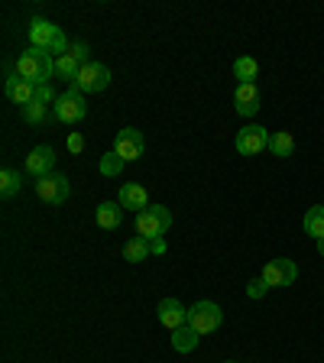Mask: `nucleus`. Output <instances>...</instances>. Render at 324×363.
Listing matches in <instances>:
<instances>
[{"mask_svg": "<svg viewBox=\"0 0 324 363\" xmlns=\"http://www.w3.org/2000/svg\"><path fill=\"white\" fill-rule=\"evenodd\" d=\"M150 253H152V243L140 234L123 243V259H130V263H143V259H150Z\"/></svg>", "mask_w": 324, "mask_h": 363, "instance_id": "obj_18", "label": "nucleus"}, {"mask_svg": "<svg viewBox=\"0 0 324 363\" xmlns=\"http://www.w3.org/2000/svg\"><path fill=\"white\" fill-rule=\"evenodd\" d=\"M4 91H7V98L13 101V104H20V107L33 104V98H36V84H30V82H26V78H20V75L7 78V84H4Z\"/></svg>", "mask_w": 324, "mask_h": 363, "instance_id": "obj_15", "label": "nucleus"}, {"mask_svg": "<svg viewBox=\"0 0 324 363\" xmlns=\"http://www.w3.org/2000/svg\"><path fill=\"white\" fill-rule=\"evenodd\" d=\"M234 107L240 117H253L259 111V91H257V82L253 84H237L234 88Z\"/></svg>", "mask_w": 324, "mask_h": 363, "instance_id": "obj_14", "label": "nucleus"}, {"mask_svg": "<svg viewBox=\"0 0 324 363\" xmlns=\"http://www.w3.org/2000/svg\"><path fill=\"white\" fill-rule=\"evenodd\" d=\"M143 150H146V140H143V133H140V130L123 127L121 133L113 136V152H117L123 162H136V159L143 156Z\"/></svg>", "mask_w": 324, "mask_h": 363, "instance_id": "obj_8", "label": "nucleus"}, {"mask_svg": "<svg viewBox=\"0 0 324 363\" xmlns=\"http://www.w3.org/2000/svg\"><path fill=\"white\" fill-rule=\"evenodd\" d=\"M266 292H269V286H266V279H263V276H257V279H253V282H250V286H247V295H250V298H253V302H257V298H263Z\"/></svg>", "mask_w": 324, "mask_h": 363, "instance_id": "obj_26", "label": "nucleus"}, {"mask_svg": "<svg viewBox=\"0 0 324 363\" xmlns=\"http://www.w3.org/2000/svg\"><path fill=\"white\" fill-rule=\"evenodd\" d=\"M305 234H311L315 240H324V204H315L305 211Z\"/></svg>", "mask_w": 324, "mask_h": 363, "instance_id": "obj_21", "label": "nucleus"}, {"mask_svg": "<svg viewBox=\"0 0 324 363\" xmlns=\"http://www.w3.org/2000/svg\"><path fill=\"white\" fill-rule=\"evenodd\" d=\"M259 75V62L253 59V55H240V59L234 62V78L237 84H253V78Z\"/></svg>", "mask_w": 324, "mask_h": 363, "instance_id": "obj_19", "label": "nucleus"}, {"mask_svg": "<svg viewBox=\"0 0 324 363\" xmlns=\"http://www.w3.org/2000/svg\"><path fill=\"white\" fill-rule=\"evenodd\" d=\"M36 195L43 198L45 204H65L68 195H72V182L62 172H49L45 179L36 182Z\"/></svg>", "mask_w": 324, "mask_h": 363, "instance_id": "obj_6", "label": "nucleus"}, {"mask_svg": "<svg viewBox=\"0 0 324 363\" xmlns=\"http://www.w3.org/2000/svg\"><path fill=\"white\" fill-rule=\"evenodd\" d=\"M295 150V136L289 133V130H276V133L269 136V152L279 159H289Z\"/></svg>", "mask_w": 324, "mask_h": 363, "instance_id": "obj_20", "label": "nucleus"}, {"mask_svg": "<svg viewBox=\"0 0 324 363\" xmlns=\"http://www.w3.org/2000/svg\"><path fill=\"white\" fill-rule=\"evenodd\" d=\"M84 113H88V104H84V94L78 88H68L52 107V117L59 123H78L84 121Z\"/></svg>", "mask_w": 324, "mask_h": 363, "instance_id": "obj_3", "label": "nucleus"}, {"mask_svg": "<svg viewBox=\"0 0 324 363\" xmlns=\"http://www.w3.org/2000/svg\"><path fill=\"white\" fill-rule=\"evenodd\" d=\"M33 101H39V104H45V107L52 104V101H55L52 84H43V88H36V98H33Z\"/></svg>", "mask_w": 324, "mask_h": 363, "instance_id": "obj_27", "label": "nucleus"}, {"mask_svg": "<svg viewBox=\"0 0 324 363\" xmlns=\"http://www.w3.org/2000/svg\"><path fill=\"white\" fill-rule=\"evenodd\" d=\"M59 36H62V30L55 23H49V20L30 23V45H36V49H52V45L59 43Z\"/></svg>", "mask_w": 324, "mask_h": 363, "instance_id": "obj_12", "label": "nucleus"}, {"mask_svg": "<svg viewBox=\"0 0 324 363\" xmlns=\"http://www.w3.org/2000/svg\"><path fill=\"white\" fill-rule=\"evenodd\" d=\"M318 253H321V257H324V240H318Z\"/></svg>", "mask_w": 324, "mask_h": 363, "instance_id": "obj_30", "label": "nucleus"}, {"mask_svg": "<svg viewBox=\"0 0 324 363\" xmlns=\"http://www.w3.org/2000/svg\"><path fill=\"white\" fill-rule=\"evenodd\" d=\"M220 321H224V311H220L218 302H195V305L189 308V325L195 328L198 334L218 331Z\"/></svg>", "mask_w": 324, "mask_h": 363, "instance_id": "obj_4", "label": "nucleus"}, {"mask_svg": "<svg viewBox=\"0 0 324 363\" xmlns=\"http://www.w3.org/2000/svg\"><path fill=\"white\" fill-rule=\"evenodd\" d=\"M94 218H98V227H104V230H117V227L123 224L121 201H101L98 211H94Z\"/></svg>", "mask_w": 324, "mask_h": 363, "instance_id": "obj_16", "label": "nucleus"}, {"mask_svg": "<svg viewBox=\"0 0 324 363\" xmlns=\"http://www.w3.org/2000/svg\"><path fill=\"white\" fill-rule=\"evenodd\" d=\"M20 185H23V179L16 169H4V172H0V195L4 198H13L16 191H20Z\"/></svg>", "mask_w": 324, "mask_h": 363, "instance_id": "obj_23", "label": "nucleus"}, {"mask_svg": "<svg viewBox=\"0 0 324 363\" xmlns=\"http://www.w3.org/2000/svg\"><path fill=\"white\" fill-rule=\"evenodd\" d=\"M23 117H26V123H43L45 121V104H39V101L26 104L23 107Z\"/></svg>", "mask_w": 324, "mask_h": 363, "instance_id": "obj_25", "label": "nucleus"}, {"mask_svg": "<svg viewBox=\"0 0 324 363\" xmlns=\"http://www.w3.org/2000/svg\"><path fill=\"white\" fill-rule=\"evenodd\" d=\"M52 166H55V152H52V146H36V150L26 156V172L33 175V179H45V175L52 172Z\"/></svg>", "mask_w": 324, "mask_h": 363, "instance_id": "obj_10", "label": "nucleus"}, {"mask_svg": "<svg viewBox=\"0 0 324 363\" xmlns=\"http://www.w3.org/2000/svg\"><path fill=\"white\" fill-rule=\"evenodd\" d=\"M198 337H201V334H198L195 328L185 321L181 328H175V331H172V347L179 350V354H191V350L198 347Z\"/></svg>", "mask_w": 324, "mask_h": 363, "instance_id": "obj_17", "label": "nucleus"}, {"mask_svg": "<svg viewBox=\"0 0 324 363\" xmlns=\"http://www.w3.org/2000/svg\"><path fill=\"white\" fill-rule=\"evenodd\" d=\"M123 166H127V162H123L121 156H117V152H104V156H101V175H104V179H113V175H121L123 172Z\"/></svg>", "mask_w": 324, "mask_h": 363, "instance_id": "obj_24", "label": "nucleus"}, {"mask_svg": "<svg viewBox=\"0 0 324 363\" xmlns=\"http://www.w3.org/2000/svg\"><path fill=\"white\" fill-rule=\"evenodd\" d=\"M121 208L123 211H143V208H150V195H146V189L140 185V182H123L121 185Z\"/></svg>", "mask_w": 324, "mask_h": 363, "instance_id": "obj_11", "label": "nucleus"}, {"mask_svg": "<svg viewBox=\"0 0 324 363\" xmlns=\"http://www.w3.org/2000/svg\"><path fill=\"white\" fill-rule=\"evenodd\" d=\"M169 227H172V211H169L166 204H150V208H143V211L136 214V234L146 237L150 243L162 240V234H166Z\"/></svg>", "mask_w": 324, "mask_h": 363, "instance_id": "obj_2", "label": "nucleus"}, {"mask_svg": "<svg viewBox=\"0 0 324 363\" xmlns=\"http://www.w3.org/2000/svg\"><path fill=\"white\" fill-rule=\"evenodd\" d=\"M82 150H84V136L82 133H68V152H72V156H78Z\"/></svg>", "mask_w": 324, "mask_h": 363, "instance_id": "obj_28", "label": "nucleus"}, {"mask_svg": "<svg viewBox=\"0 0 324 363\" xmlns=\"http://www.w3.org/2000/svg\"><path fill=\"white\" fill-rule=\"evenodd\" d=\"M227 363H234V360H227Z\"/></svg>", "mask_w": 324, "mask_h": 363, "instance_id": "obj_31", "label": "nucleus"}, {"mask_svg": "<svg viewBox=\"0 0 324 363\" xmlns=\"http://www.w3.org/2000/svg\"><path fill=\"white\" fill-rule=\"evenodd\" d=\"M72 55H75L82 65H88V45H84V43H75V45H72Z\"/></svg>", "mask_w": 324, "mask_h": 363, "instance_id": "obj_29", "label": "nucleus"}, {"mask_svg": "<svg viewBox=\"0 0 324 363\" xmlns=\"http://www.w3.org/2000/svg\"><path fill=\"white\" fill-rule=\"evenodd\" d=\"M266 279V286L269 289H286L295 282V276H298V266L292 263V259L279 257V259H269V263L263 266V272H259Z\"/></svg>", "mask_w": 324, "mask_h": 363, "instance_id": "obj_7", "label": "nucleus"}, {"mask_svg": "<svg viewBox=\"0 0 324 363\" xmlns=\"http://www.w3.org/2000/svg\"><path fill=\"white\" fill-rule=\"evenodd\" d=\"M78 72H82V62H78L72 52L62 55V59H55V75H59V78H68V82H75Z\"/></svg>", "mask_w": 324, "mask_h": 363, "instance_id": "obj_22", "label": "nucleus"}, {"mask_svg": "<svg viewBox=\"0 0 324 363\" xmlns=\"http://www.w3.org/2000/svg\"><path fill=\"white\" fill-rule=\"evenodd\" d=\"M16 75L26 78V82L36 84V88H43V84H49V78L55 75V55L49 52V49L30 45V49L16 59Z\"/></svg>", "mask_w": 324, "mask_h": 363, "instance_id": "obj_1", "label": "nucleus"}, {"mask_svg": "<svg viewBox=\"0 0 324 363\" xmlns=\"http://www.w3.org/2000/svg\"><path fill=\"white\" fill-rule=\"evenodd\" d=\"M266 146H269V130L259 127V123H250V127H243L237 133V152L240 156H257Z\"/></svg>", "mask_w": 324, "mask_h": 363, "instance_id": "obj_9", "label": "nucleus"}, {"mask_svg": "<svg viewBox=\"0 0 324 363\" xmlns=\"http://www.w3.org/2000/svg\"><path fill=\"white\" fill-rule=\"evenodd\" d=\"M107 84H111V68L101 65V62H88V65H82L78 78L72 82V88H78L82 94H98Z\"/></svg>", "mask_w": 324, "mask_h": 363, "instance_id": "obj_5", "label": "nucleus"}, {"mask_svg": "<svg viewBox=\"0 0 324 363\" xmlns=\"http://www.w3.org/2000/svg\"><path fill=\"white\" fill-rule=\"evenodd\" d=\"M156 311H159V321H162L169 331H175V328H181L189 321V308H185L179 298H162Z\"/></svg>", "mask_w": 324, "mask_h": 363, "instance_id": "obj_13", "label": "nucleus"}]
</instances>
